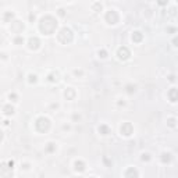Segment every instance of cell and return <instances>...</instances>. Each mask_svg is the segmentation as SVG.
<instances>
[{
	"instance_id": "cell-1",
	"label": "cell",
	"mask_w": 178,
	"mask_h": 178,
	"mask_svg": "<svg viewBox=\"0 0 178 178\" xmlns=\"http://www.w3.org/2000/svg\"><path fill=\"white\" fill-rule=\"evenodd\" d=\"M57 28V20L52 16L43 17L39 23V29L43 32L45 35H52Z\"/></svg>"
},
{
	"instance_id": "cell-2",
	"label": "cell",
	"mask_w": 178,
	"mask_h": 178,
	"mask_svg": "<svg viewBox=\"0 0 178 178\" xmlns=\"http://www.w3.org/2000/svg\"><path fill=\"white\" fill-rule=\"evenodd\" d=\"M57 39H59V42L63 43V45H70L71 42H72V39H74V33H72V31H71L70 28L64 27L57 33Z\"/></svg>"
},
{
	"instance_id": "cell-3",
	"label": "cell",
	"mask_w": 178,
	"mask_h": 178,
	"mask_svg": "<svg viewBox=\"0 0 178 178\" xmlns=\"http://www.w3.org/2000/svg\"><path fill=\"white\" fill-rule=\"evenodd\" d=\"M35 127L39 132H47L49 128H50V121L46 117H39L36 120V123H35Z\"/></svg>"
},
{
	"instance_id": "cell-4",
	"label": "cell",
	"mask_w": 178,
	"mask_h": 178,
	"mask_svg": "<svg viewBox=\"0 0 178 178\" xmlns=\"http://www.w3.org/2000/svg\"><path fill=\"white\" fill-rule=\"evenodd\" d=\"M13 177V168L8 167L7 163L0 164V178H11Z\"/></svg>"
},
{
	"instance_id": "cell-5",
	"label": "cell",
	"mask_w": 178,
	"mask_h": 178,
	"mask_svg": "<svg viewBox=\"0 0 178 178\" xmlns=\"http://www.w3.org/2000/svg\"><path fill=\"white\" fill-rule=\"evenodd\" d=\"M118 13H117L116 10H110V11H107V14H106V21H107L108 24H111V25H114V24L118 23Z\"/></svg>"
},
{
	"instance_id": "cell-6",
	"label": "cell",
	"mask_w": 178,
	"mask_h": 178,
	"mask_svg": "<svg viewBox=\"0 0 178 178\" xmlns=\"http://www.w3.org/2000/svg\"><path fill=\"white\" fill-rule=\"evenodd\" d=\"M132 132H134V127H132L131 123H124L121 125V134L125 135V136H130Z\"/></svg>"
},
{
	"instance_id": "cell-7",
	"label": "cell",
	"mask_w": 178,
	"mask_h": 178,
	"mask_svg": "<svg viewBox=\"0 0 178 178\" xmlns=\"http://www.w3.org/2000/svg\"><path fill=\"white\" fill-rule=\"evenodd\" d=\"M117 54H118V57H120L121 60H127V59H128V57L131 56V52L128 50V47L123 46V47H120V49H118Z\"/></svg>"
},
{
	"instance_id": "cell-8",
	"label": "cell",
	"mask_w": 178,
	"mask_h": 178,
	"mask_svg": "<svg viewBox=\"0 0 178 178\" xmlns=\"http://www.w3.org/2000/svg\"><path fill=\"white\" fill-rule=\"evenodd\" d=\"M39 45H40V40H39L38 38H31L28 40V47H29L31 50H36L39 47Z\"/></svg>"
},
{
	"instance_id": "cell-9",
	"label": "cell",
	"mask_w": 178,
	"mask_h": 178,
	"mask_svg": "<svg viewBox=\"0 0 178 178\" xmlns=\"http://www.w3.org/2000/svg\"><path fill=\"white\" fill-rule=\"evenodd\" d=\"M125 178H138V171L135 170L134 167H130L128 170L125 171Z\"/></svg>"
},
{
	"instance_id": "cell-10",
	"label": "cell",
	"mask_w": 178,
	"mask_h": 178,
	"mask_svg": "<svg viewBox=\"0 0 178 178\" xmlns=\"http://www.w3.org/2000/svg\"><path fill=\"white\" fill-rule=\"evenodd\" d=\"M142 39H143V35H142L140 32L136 31V32H134V33H132V40H134L135 43H139Z\"/></svg>"
},
{
	"instance_id": "cell-11",
	"label": "cell",
	"mask_w": 178,
	"mask_h": 178,
	"mask_svg": "<svg viewBox=\"0 0 178 178\" xmlns=\"http://www.w3.org/2000/svg\"><path fill=\"white\" fill-rule=\"evenodd\" d=\"M168 96H170V100L173 102V103H175V102H177V89L173 88L170 92H168Z\"/></svg>"
},
{
	"instance_id": "cell-12",
	"label": "cell",
	"mask_w": 178,
	"mask_h": 178,
	"mask_svg": "<svg viewBox=\"0 0 178 178\" xmlns=\"http://www.w3.org/2000/svg\"><path fill=\"white\" fill-rule=\"evenodd\" d=\"M75 170L77 171H84L85 170V163L81 162V160H77V162H75Z\"/></svg>"
},
{
	"instance_id": "cell-13",
	"label": "cell",
	"mask_w": 178,
	"mask_h": 178,
	"mask_svg": "<svg viewBox=\"0 0 178 178\" xmlns=\"http://www.w3.org/2000/svg\"><path fill=\"white\" fill-rule=\"evenodd\" d=\"M4 114L6 116H11V114H14V107L13 106H10V104H7V106H4Z\"/></svg>"
},
{
	"instance_id": "cell-14",
	"label": "cell",
	"mask_w": 178,
	"mask_h": 178,
	"mask_svg": "<svg viewBox=\"0 0 178 178\" xmlns=\"http://www.w3.org/2000/svg\"><path fill=\"white\" fill-rule=\"evenodd\" d=\"M64 95H65V98H67V99H72V98L75 96V91H74L72 88H68V89L65 91V93H64Z\"/></svg>"
},
{
	"instance_id": "cell-15",
	"label": "cell",
	"mask_w": 178,
	"mask_h": 178,
	"mask_svg": "<svg viewBox=\"0 0 178 178\" xmlns=\"http://www.w3.org/2000/svg\"><path fill=\"white\" fill-rule=\"evenodd\" d=\"M99 132H100L102 135H107L108 132H110V130H108L107 125H100L99 127Z\"/></svg>"
},
{
	"instance_id": "cell-16",
	"label": "cell",
	"mask_w": 178,
	"mask_h": 178,
	"mask_svg": "<svg viewBox=\"0 0 178 178\" xmlns=\"http://www.w3.org/2000/svg\"><path fill=\"white\" fill-rule=\"evenodd\" d=\"M162 162L163 163H170L171 162V155L170 153H163L162 155Z\"/></svg>"
},
{
	"instance_id": "cell-17",
	"label": "cell",
	"mask_w": 178,
	"mask_h": 178,
	"mask_svg": "<svg viewBox=\"0 0 178 178\" xmlns=\"http://www.w3.org/2000/svg\"><path fill=\"white\" fill-rule=\"evenodd\" d=\"M59 75H57V74H50V75H49V81H50V82H56V81H57V79H59Z\"/></svg>"
},
{
	"instance_id": "cell-18",
	"label": "cell",
	"mask_w": 178,
	"mask_h": 178,
	"mask_svg": "<svg viewBox=\"0 0 178 178\" xmlns=\"http://www.w3.org/2000/svg\"><path fill=\"white\" fill-rule=\"evenodd\" d=\"M13 17H14V14H13V13H6V14H4V21H6V23H8V20H10V18L13 20Z\"/></svg>"
},
{
	"instance_id": "cell-19",
	"label": "cell",
	"mask_w": 178,
	"mask_h": 178,
	"mask_svg": "<svg viewBox=\"0 0 178 178\" xmlns=\"http://www.w3.org/2000/svg\"><path fill=\"white\" fill-rule=\"evenodd\" d=\"M99 56H100L102 59H104V57H107V52L104 49H102V50H99Z\"/></svg>"
},
{
	"instance_id": "cell-20",
	"label": "cell",
	"mask_w": 178,
	"mask_h": 178,
	"mask_svg": "<svg viewBox=\"0 0 178 178\" xmlns=\"http://www.w3.org/2000/svg\"><path fill=\"white\" fill-rule=\"evenodd\" d=\"M14 42H16L17 45H20V43H23V42H24V39L21 38V36H18V38H16V40H14Z\"/></svg>"
},
{
	"instance_id": "cell-21",
	"label": "cell",
	"mask_w": 178,
	"mask_h": 178,
	"mask_svg": "<svg viewBox=\"0 0 178 178\" xmlns=\"http://www.w3.org/2000/svg\"><path fill=\"white\" fill-rule=\"evenodd\" d=\"M54 150V145L53 143H49V146H47V152H53Z\"/></svg>"
},
{
	"instance_id": "cell-22",
	"label": "cell",
	"mask_w": 178,
	"mask_h": 178,
	"mask_svg": "<svg viewBox=\"0 0 178 178\" xmlns=\"http://www.w3.org/2000/svg\"><path fill=\"white\" fill-rule=\"evenodd\" d=\"M29 82H36V75H29Z\"/></svg>"
},
{
	"instance_id": "cell-23",
	"label": "cell",
	"mask_w": 178,
	"mask_h": 178,
	"mask_svg": "<svg viewBox=\"0 0 178 178\" xmlns=\"http://www.w3.org/2000/svg\"><path fill=\"white\" fill-rule=\"evenodd\" d=\"M168 125H170V127H174V125H175V120H174V118H170V120H168Z\"/></svg>"
},
{
	"instance_id": "cell-24",
	"label": "cell",
	"mask_w": 178,
	"mask_h": 178,
	"mask_svg": "<svg viewBox=\"0 0 178 178\" xmlns=\"http://www.w3.org/2000/svg\"><path fill=\"white\" fill-rule=\"evenodd\" d=\"M149 159H150V157H149V155H147V153H146V155H143V156H142V160H143V162H145V160L147 162Z\"/></svg>"
},
{
	"instance_id": "cell-25",
	"label": "cell",
	"mask_w": 178,
	"mask_h": 178,
	"mask_svg": "<svg viewBox=\"0 0 178 178\" xmlns=\"http://www.w3.org/2000/svg\"><path fill=\"white\" fill-rule=\"evenodd\" d=\"M10 99L16 100V99H17V95H16V93H10Z\"/></svg>"
},
{
	"instance_id": "cell-26",
	"label": "cell",
	"mask_w": 178,
	"mask_h": 178,
	"mask_svg": "<svg viewBox=\"0 0 178 178\" xmlns=\"http://www.w3.org/2000/svg\"><path fill=\"white\" fill-rule=\"evenodd\" d=\"M7 164H8V167H11V168L14 167V162H13V160H10V162H7Z\"/></svg>"
},
{
	"instance_id": "cell-27",
	"label": "cell",
	"mask_w": 178,
	"mask_h": 178,
	"mask_svg": "<svg viewBox=\"0 0 178 178\" xmlns=\"http://www.w3.org/2000/svg\"><path fill=\"white\" fill-rule=\"evenodd\" d=\"M3 139V134H1V131H0V140Z\"/></svg>"
},
{
	"instance_id": "cell-28",
	"label": "cell",
	"mask_w": 178,
	"mask_h": 178,
	"mask_svg": "<svg viewBox=\"0 0 178 178\" xmlns=\"http://www.w3.org/2000/svg\"><path fill=\"white\" fill-rule=\"evenodd\" d=\"M92 178H95V177H92Z\"/></svg>"
}]
</instances>
